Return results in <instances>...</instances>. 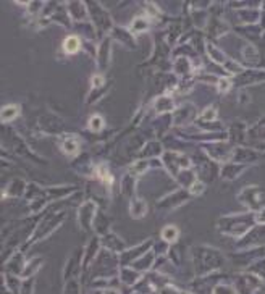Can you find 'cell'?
<instances>
[{"instance_id": "1", "label": "cell", "mask_w": 265, "mask_h": 294, "mask_svg": "<svg viewBox=\"0 0 265 294\" xmlns=\"http://www.w3.org/2000/svg\"><path fill=\"white\" fill-rule=\"evenodd\" d=\"M78 45H79V42H78V39H74V37H71V39H68V41L65 42V47L68 52H74V50L78 49Z\"/></svg>"}]
</instances>
